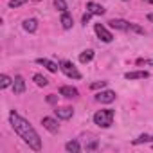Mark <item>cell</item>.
I'll list each match as a JSON object with an SVG mask.
<instances>
[{
  "label": "cell",
  "instance_id": "484cf974",
  "mask_svg": "<svg viewBox=\"0 0 153 153\" xmlns=\"http://www.w3.org/2000/svg\"><path fill=\"white\" fill-rule=\"evenodd\" d=\"M47 103H51V105H56V103H58V96H54V94H49V96H47Z\"/></svg>",
  "mask_w": 153,
  "mask_h": 153
},
{
  "label": "cell",
  "instance_id": "30bf717a",
  "mask_svg": "<svg viewBox=\"0 0 153 153\" xmlns=\"http://www.w3.org/2000/svg\"><path fill=\"white\" fill-rule=\"evenodd\" d=\"M126 79H148L149 78V72L148 70H131V72H126L124 74Z\"/></svg>",
  "mask_w": 153,
  "mask_h": 153
},
{
  "label": "cell",
  "instance_id": "7c38bea8",
  "mask_svg": "<svg viewBox=\"0 0 153 153\" xmlns=\"http://www.w3.org/2000/svg\"><path fill=\"white\" fill-rule=\"evenodd\" d=\"M87 11L92 13V15H97V16H103L106 13V9L101 4H96V2H87Z\"/></svg>",
  "mask_w": 153,
  "mask_h": 153
},
{
  "label": "cell",
  "instance_id": "6da1fadb",
  "mask_svg": "<svg viewBox=\"0 0 153 153\" xmlns=\"http://www.w3.org/2000/svg\"><path fill=\"white\" fill-rule=\"evenodd\" d=\"M9 123H11V128L15 130V133L33 149V151H42V139L38 135V131L34 130V126L24 119L16 110H11L9 112Z\"/></svg>",
  "mask_w": 153,
  "mask_h": 153
},
{
  "label": "cell",
  "instance_id": "52a82bcc",
  "mask_svg": "<svg viewBox=\"0 0 153 153\" xmlns=\"http://www.w3.org/2000/svg\"><path fill=\"white\" fill-rule=\"evenodd\" d=\"M96 101L97 103H103V105L114 103L115 101V92L114 90H101V92L96 94Z\"/></svg>",
  "mask_w": 153,
  "mask_h": 153
},
{
  "label": "cell",
  "instance_id": "ba28073f",
  "mask_svg": "<svg viewBox=\"0 0 153 153\" xmlns=\"http://www.w3.org/2000/svg\"><path fill=\"white\" fill-rule=\"evenodd\" d=\"M42 124H43V128H45L47 131H51V133H58V131H59V124H58V121H56L54 117H43V119H42Z\"/></svg>",
  "mask_w": 153,
  "mask_h": 153
},
{
  "label": "cell",
  "instance_id": "3957f363",
  "mask_svg": "<svg viewBox=\"0 0 153 153\" xmlns=\"http://www.w3.org/2000/svg\"><path fill=\"white\" fill-rule=\"evenodd\" d=\"M114 117H115V112L112 108L97 110L94 114V124H97L99 128H110L114 124Z\"/></svg>",
  "mask_w": 153,
  "mask_h": 153
},
{
  "label": "cell",
  "instance_id": "d4e9b609",
  "mask_svg": "<svg viewBox=\"0 0 153 153\" xmlns=\"http://www.w3.org/2000/svg\"><path fill=\"white\" fill-rule=\"evenodd\" d=\"M92 16H94V15H92V13H88V11H87V13H85V15H83V18H81V22H83V25H87V24H88V20H90V18H92Z\"/></svg>",
  "mask_w": 153,
  "mask_h": 153
},
{
  "label": "cell",
  "instance_id": "7a4b0ae2",
  "mask_svg": "<svg viewBox=\"0 0 153 153\" xmlns=\"http://www.w3.org/2000/svg\"><path fill=\"white\" fill-rule=\"evenodd\" d=\"M108 25L115 31H121V33H137V34H144V29L137 24H131V22H126L123 18H112L108 22Z\"/></svg>",
  "mask_w": 153,
  "mask_h": 153
},
{
  "label": "cell",
  "instance_id": "9c48e42d",
  "mask_svg": "<svg viewBox=\"0 0 153 153\" xmlns=\"http://www.w3.org/2000/svg\"><path fill=\"white\" fill-rule=\"evenodd\" d=\"M54 115H56L58 119H63V121H67V119H70V117L74 115V110H72L70 106H56V110H54Z\"/></svg>",
  "mask_w": 153,
  "mask_h": 153
},
{
  "label": "cell",
  "instance_id": "603a6c76",
  "mask_svg": "<svg viewBox=\"0 0 153 153\" xmlns=\"http://www.w3.org/2000/svg\"><path fill=\"white\" fill-rule=\"evenodd\" d=\"M29 0H9L7 2V6L11 7V9H16V7H20V6H24V4H27Z\"/></svg>",
  "mask_w": 153,
  "mask_h": 153
},
{
  "label": "cell",
  "instance_id": "2e32d148",
  "mask_svg": "<svg viewBox=\"0 0 153 153\" xmlns=\"http://www.w3.org/2000/svg\"><path fill=\"white\" fill-rule=\"evenodd\" d=\"M65 149H67L68 153H79L83 148H81L79 140H68V142L65 144Z\"/></svg>",
  "mask_w": 153,
  "mask_h": 153
},
{
  "label": "cell",
  "instance_id": "44dd1931",
  "mask_svg": "<svg viewBox=\"0 0 153 153\" xmlns=\"http://www.w3.org/2000/svg\"><path fill=\"white\" fill-rule=\"evenodd\" d=\"M9 85H13V79L7 74H2V78H0V88H7Z\"/></svg>",
  "mask_w": 153,
  "mask_h": 153
},
{
  "label": "cell",
  "instance_id": "ac0fdd59",
  "mask_svg": "<svg viewBox=\"0 0 153 153\" xmlns=\"http://www.w3.org/2000/svg\"><path fill=\"white\" fill-rule=\"evenodd\" d=\"M33 81H34L38 87H47V85H49V79L45 78L43 74H34V76H33Z\"/></svg>",
  "mask_w": 153,
  "mask_h": 153
},
{
  "label": "cell",
  "instance_id": "9a60e30c",
  "mask_svg": "<svg viewBox=\"0 0 153 153\" xmlns=\"http://www.w3.org/2000/svg\"><path fill=\"white\" fill-rule=\"evenodd\" d=\"M22 27H24L27 33H36V29H38V20H36V18H25L24 24H22Z\"/></svg>",
  "mask_w": 153,
  "mask_h": 153
},
{
  "label": "cell",
  "instance_id": "7402d4cb",
  "mask_svg": "<svg viewBox=\"0 0 153 153\" xmlns=\"http://www.w3.org/2000/svg\"><path fill=\"white\" fill-rule=\"evenodd\" d=\"M54 7H56L58 11H61V13L68 11V6H67V2H65V0H54Z\"/></svg>",
  "mask_w": 153,
  "mask_h": 153
},
{
  "label": "cell",
  "instance_id": "83f0119b",
  "mask_svg": "<svg viewBox=\"0 0 153 153\" xmlns=\"http://www.w3.org/2000/svg\"><path fill=\"white\" fill-rule=\"evenodd\" d=\"M142 2H146V4H153V0H142Z\"/></svg>",
  "mask_w": 153,
  "mask_h": 153
},
{
  "label": "cell",
  "instance_id": "e0dca14e",
  "mask_svg": "<svg viewBox=\"0 0 153 153\" xmlns=\"http://www.w3.org/2000/svg\"><path fill=\"white\" fill-rule=\"evenodd\" d=\"M94 56H96L94 51H92V49H87V51H83V52L79 54V61H81V63H90V61L94 59Z\"/></svg>",
  "mask_w": 153,
  "mask_h": 153
},
{
  "label": "cell",
  "instance_id": "8992f818",
  "mask_svg": "<svg viewBox=\"0 0 153 153\" xmlns=\"http://www.w3.org/2000/svg\"><path fill=\"white\" fill-rule=\"evenodd\" d=\"M13 94L15 96H22L24 92H25V88H27V85H25V79H24V76H15L13 78Z\"/></svg>",
  "mask_w": 153,
  "mask_h": 153
},
{
  "label": "cell",
  "instance_id": "ffe728a7",
  "mask_svg": "<svg viewBox=\"0 0 153 153\" xmlns=\"http://www.w3.org/2000/svg\"><path fill=\"white\" fill-rule=\"evenodd\" d=\"M144 142H153V135H149V133H142V135H139V137L133 140L135 146H137V144H144Z\"/></svg>",
  "mask_w": 153,
  "mask_h": 153
},
{
  "label": "cell",
  "instance_id": "4fadbf2b",
  "mask_svg": "<svg viewBox=\"0 0 153 153\" xmlns=\"http://www.w3.org/2000/svg\"><path fill=\"white\" fill-rule=\"evenodd\" d=\"M36 63H38V65H42V67H45L49 72H58V70H59L58 63H54V61H51V59H47V58H38V59H36Z\"/></svg>",
  "mask_w": 153,
  "mask_h": 153
},
{
  "label": "cell",
  "instance_id": "4316f807",
  "mask_svg": "<svg viewBox=\"0 0 153 153\" xmlns=\"http://www.w3.org/2000/svg\"><path fill=\"white\" fill-rule=\"evenodd\" d=\"M148 20H149V22L153 24V13H149V15H148Z\"/></svg>",
  "mask_w": 153,
  "mask_h": 153
},
{
  "label": "cell",
  "instance_id": "277c9868",
  "mask_svg": "<svg viewBox=\"0 0 153 153\" xmlns=\"http://www.w3.org/2000/svg\"><path fill=\"white\" fill-rule=\"evenodd\" d=\"M59 70L67 76V78H70V79H81V72L76 68V65L72 61H68V59H63L59 63Z\"/></svg>",
  "mask_w": 153,
  "mask_h": 153
},
{
  "label": "cell",
  "instance_id": "5bb4252c",
  "mask_svg": "<svg viewBox=\"0 0 153 153\" xmlns=\"http://www.w3.org/2000/svg\"><path fill=\"white\" fill-rule=\"evenodd\" d=\"M59 24H61V27H63L65 31H68V29H72V25H74V20H72V16H70V13H68V11H65V13H61V18H59Z\"/></svg>",
  "mask_w": 153,
  "mask_h": 153
},
{
  "label": "cell",
  "instance_id": "5b68a950",
  "mask_svg": "<svg viewBox=\"0 0 153 153\" xmlns=\"http://www.w3.org/2000/svg\"><path fill=\"white\" fill-rule=\"evenodd\" d=\"M94 31H96V34H97V38L101 40V42H105V43H110L112 40H114V34L108 31V27H105L103 24H96L94 25Z\"/></svg>",
  "mask_w": 153,
  "mask_h": 153
},
{
  "label": "cell",
  "instance_id": "d6986e66",
  "mask_svg": "<svg viewBox=\"0 0 153 153\" xmlns=\"http://www.w3.org/2000/svg\"><path fill=\"white\" fill-rule=\"evenodd\" d=\"M97 139L96 137H88L87 140H85V149L87 151H94V149H97Z\"/></svg>",
  "mask_w": 153,
  "mask_h": 153
},
{
  "label": "cell",
  "instance_id": "8fae6325",
  "mask_svg": "<svg viewBox=\"0 0 153 153\" xmlns=\"http://www.w3.org/2000/svg\"><path fill=\"white\" fill-rule=\"evenodd\" d=\"M59 96H63V97H78L79 92H78V88H76V87L63 85V87H59Z\"/></svg>",
  "mask_w": 153,
  "mask_h": 153
},
{
  "label": "cell",
  "instance_id": "cb8c5ba5",
  "mask_svg": "<svg viewBox=\"0 0 153 153\" xmlns=\"http://www.w3.org/2000/svg\"><path fill=\"white\" fill-rule=\"evenodd\" d=\"M106 87V81H97V83H92L90 85V88L92 90H97V88H105Z\"/></svg>",
  "mask_w": 153,
  "mask_h": 153
}]
</instances>
